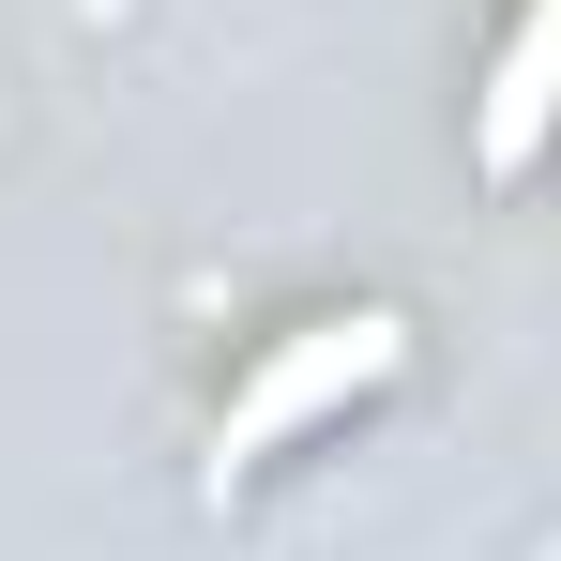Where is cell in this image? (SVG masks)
Wrapping results in <instances>:
<instances>
[{"instance_id":"obj_1","label":"cell","mask_w":561,"mask_h":561,"mask_svg":"<svg viewBox=\"0 0 561 561\" xmlns=\"http://www.w3.org/2000/svg\"><path fill=\"white\" fill-rule=\"evenodd\" d=\"M394 365H410V319H394V304H350V319H304V334H274V350H259V379L228 394V425H213V501H228L243 470L274 456V440H304L319 410L379 394Z\"/></svg>"},{"instance_id":"obj_2","label":"cell","mask_w":561,"mask_h":561,"mask_svg":"<svg viewBox=\"0 0 561 561\" xmlns=\"http://www.w3.org/2000/svg\"><path fill=\"white\" fill-rule=\"evenodd\" d=\"M547 137H561V0H531V15L501 31L485 92H470V168H485V183H531Z\"/></svg>"}]
</instances>
